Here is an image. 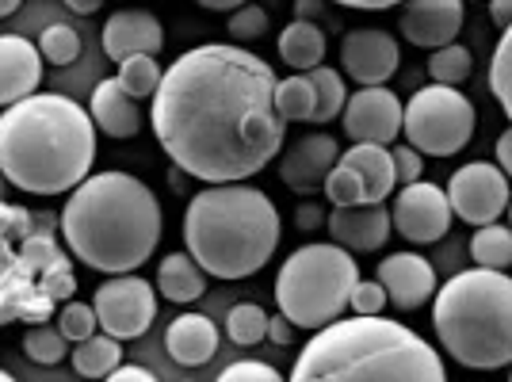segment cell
Listing matches in <instances>:
<instances>
[{"label": "cell", "mask_w": 512, "mask_h": 382, "mask_svg": "<svg viewBox=\"0 0 512 382\" xmlns=\"http://www.w3.org/2000/svg\"><path fill=\"white\" fill-rule=\"evenodd\" d=\"M39 54H43V62L50 65H69L77 62V54H81V35L69 27V23H50L43 35H39Z\"/></svg>", "instance_id": "33"}, {"label": "cell", "mask_w": 512, "mask_h": 382, "mask_svg": "<svg viewBox=\"0 0 512 382\" xmlns=\"http://www.w3.org/2000/svg\"><path fill=\"white\" fill-rule=\"evenodd\" d=\"M65 8H73L77 16H92V12H100L104 8V0H62Z\"/></svg>", "instance_id": "48"}, {"label": "cell", "mask_w": 512, "mask_h": 382, "mask_svg": "<svg viewBox=\"0 0 512 382\" xmlns=\"http://www.w3.org/2000/svg\"><path fill=\"white\" fill-rule=\"evenodd\" d=\"M88 115H92L96 130H104L107 138H134V134L142 130L138 100H134L119 81H100V85L92 88Z\"/></svg>", "instance_id": "20"}, {"label": "cell", "mask_w": 512, "mask_h": 382, "mask_svg": "<svg viewBox=\"0 0 512 382\" xmlns=\"http://www.w3.org/2000/svg\"><path fill=\"white\" fill-rule=\"evenodd\" d=\"M444 191H448L451 214L470 226H490L512 203L509 176L490 161H470L463 169H455Z\"/></svg>", "instance_id": "10"}, {"label": "cell", "mask_w": 512, "mask_h": 382, "mask_svg": "<svg viewBox=\"0 0 512 382\" xmlns=\"http://www.w3.org/2000/svg\"><path fill=\"white\" fill-rule=\"evenodd\" d=\"M463 4H467V0H463Z\"/></svg>", "instance_id": "56"}, {"label": "cell", "mask_w": 512, "mask_h": 382, "mask_svg": "<svg viewBox=\"0 0 512 382\" xmlns=\"http://www.w3.org/2000/svg\"><path fill=\"white\" fill-rule=\"evenodd\" d=\"M509 214H512V203H509Z\"/></svg>", "instance_id": "53"}, {"label": "cell", "mask_w": 512, "mask_h": 382, "mask_svg": "<svg viewBox=\"0 0 512 382\" xmlns=\"http://www.w3.org/2000/svg\"><path fill=\"white\" fill-rule=\"evenodd\" d=\"M104 382H157V375L146 371V367H138V363H119Z\"/></svg>", "instance_id": "41"}, {"label": "cell", "mask_w": 512, "mask_h": 382, "mask_svg": "<svg viewBox=\"0 0 512 382\" xmlns=\"http://www.w3.org/2000/svg\"><path fill=\"white\" fill-rule=\"evenodd\" d=\"M276 203L253 184H207L184 207V245L214 279L256 276L279 245Z\"/></svg>", "instance_id": "5"}, {"label": "cell", "mask_w": 512, "mask_h": 382, "mask_svg": "<svg viewBox=\"0 0 512 382\" xmlns=\"http://www.w3.org/2000/svg\"><path fill=\"white\" fill-rule=\"evenodd\" d=\"M463 20H467L463 0H406L398 31H402L413 46L440 50V46H451L459 39Z\"/></svg>", "instance_id": "15"}, {"label": "cell", "mask_w": 512, "mask_h": 382, "mask_svg": "<svg viewBox=\"0 0 512 382\" xmlns=\"http://www.w3.org/2000/svg\"><path fill=\"white\" fill-rule=\"evenodd\" d=\"M509 382H512V375H509Z\"/></svg>", "instance_id": "55"}, {"label": "cell", "mask_w": 512, "mask_h": 382, "mask_svg": "<svg viewBox=\"0 0 512 382\" xmlns=\"http://www.w3.org/2000/svg\"><path fill=\"white\" fill-rule=\"evenodd\" d=\"M306 81L314 85V123H333L348 104V88H344L341 69L318 65L306 73Z\"/></svg>", "instance_id": "27"}, {"label": "cell", "mask_w": 512, "mask_h": 382, "mask_svg": "<svg viewBox=\"0 0 512 382\" xmlns=\"http://www.w3.org/2000/svg\"><path fill=\"white\" fill-rule=\"evenodd\" d=\"M379 283L394 310H421L436 295V268L421 253H390L379 260Z\"/></svg>", "instance_id": "16"}, {"label": "cell", "mask_w": 512, "mask_h": 382, "mask_svg": "<svg viewBox=\"0 0 512 382\" xmlns=\"http://www.w3.org/2000/svg\"><path fill=\"white\" fill-rule=\"evenodd\" d=\"M279 58L291 65V69H318L325 62V31L318 23L295 20L279 31Z\"/></svg>", "instance_id": "24"}, {"label": "cell", "mask_w": 512, "mask_h": 382, "mask_svg": "<svg viewBox=\"0 0 512 382\" xmlns=\"http://www.w3.org/2000/svg\"><path fill=\"white\" fill-rule=\"evenodd\" d=\"M188 382H195V379H188Z\"/></svg>", "instance_id": "54"}, {"label": "cell", "mask_w": 512, "mask_h": 382, "mask_svg": "<svg viewBox=\"0 0 512 382\" xmlns=\"http://www.w3.org/2000/svg\"><path fill=\"white\" fill-rule=\"evenodd\" d=\"M214 382H287L279 375L272 363H260V360H237L230 363L222 375Z\"/></svg>", "instance_id": "39"}, {"label": "cell", "mask_w": 512, "mask_h": 382, "mask_svg": "<svg viewBox=\"0 0 512 382\" xmlns=\"http://www.w3.org/2000/svg\"><path fill=\"white\" fill-rule=\"evenodd\" d=\"M321 191H325V199H329L333 207H360V203H367L360 176L352 169H344V165H337V169L325 176Z\"/></svg>", "instance_id": "35"}, {"label": "cell", "mask_w": 512, "mask_h": 382, "mask_svg": "<svg viewBox=\"0 0 512 382\" xmlns=\"http://www.w3.org/2000/svg\"><path fill=\"white\" fill-rule=\"evenodd\" d=\"M386 291L379 279H363L352 287V295H348V306H352V314H360V318H375V314H383L386 310Z\"/></svg>", "instance_id": "38"}, {"label": "cell", "mask_w": 512, "mask_h": 382, "mask_svg": "<svg viewBox=\"0 0 512 382\" xmlns=\"http://www.w3.org/2000/svg\"><path fill=\"white\" fill-rule=\"evenodd\" d=\"M287 382H448V367L409 325L356 314L306 340Z\"/></svg>", "instance_id": "4"}, {"label": "cell", "mask_w": 512, "mask_h": 382, "mask_svg": "<svg viewBox=\"0 0 512 382\" xmlns=\"http://www.w3.org/2000/svg\"><path fill=\"white\" fill-rule=\"evenodd\" d=\"M344 169H352L360 176L363 184V195H367V203H383L390 191L398 188V180H394V157H390V146H371V142H356V146L341 153Z\"/></svg>", "instance_id": "22"}, {"label": "cell", "mask_w": 512, "mask_h": 382, "mask_svg": "<svg viewBox=\"0 0 512 382\" xmlns=\"http://www.w3.org/2000/svg\"><path fill=\"white\" fill-rule=\"evenodd\" d=\"M119 363H123V344L107 333H96L73 348V371L81 379H107Z\"/></svg>", "instance_id": "25"}, {"label": "cell", "mask_w": 512, "mask_h": 382, "mask_svg": "<svg viewBox=\"0 0 512 382\" xmlns=\"http://www.w3.org/2000/svg\"><path fill=\"white\" fill-rule=\"evenodd\" d=\"M402 100L386 85L360 88L348 96L341 111V123L352 142H371V146H394L402 134Z\"/></svg>", "instance_id": "12"}, {"label": "cell", "mask_w": 512, "mask_h": 382, "mask_svg": "<svg viewBox=\"0 0 512 382\" xmlns=\"http://www.w3.org/2000/svg\"><path fill=\"white\" fill-rule=\"evenodd\" d=\"M157 291L176 306H188L207 291V272L195 264L192 253H169L157 268Z\"/></svg>", "instance_id": "23"}, {"label": "cell", "mask_w": 512, "mask_h": 382, "mask_svg": "<svg viewBox=\"0 0 512 382\" xmlns=\"http://www.w3.org/2000/svg\"><path fill=\"white\" fill-rule=\"evenodd\" d=\"M96 123L58 92H35L0 111V172L27 195H62L92 176Z\"/></svg>", "instance_id": "3"}, {"label": "cell", "mask_w": 512, "mask_h": 382, "mask_svg": "<svg viewBox=\"0 0 512 382\" xmlns=\"http://www.w3.org/2000/svg\"><path fill=\"white\" fill-rule=\"evenodd\" d=\"M325 230L333 245L348 253H379L386 237L394 234V222L383 203H360V207H333V214L325 218Z\"/></svg>", "instance_id": "17"}, {"label": "cell", "mask_w": 512, "mask_h": 382, "mask_svg": "<svg viewBox=\"0 0 512 382\" xmlns=\"http://www.w3.org/2000/svg\"><path fill=\"white\" fill-rule=\"evenodd\" d=\"M268 23L272 20H268V12L260 4H245V8L230 12L226 31H230V39H237V43H253V39H260L268 31Z\"/></svg>", "instance_id": "37"}, {"label": "cell", "mask_w": 512, "mask_h": 382, "mask_svg": "<svg viewBox=\"0 0 512 382\" xmlns=\"http://www.w3.org/2000/svg\"><path fill=\"white\" fill-rule=\"evenodd\" d=\"M402 62L398 39H390L379 27H356L348 31L341 43V69L356 81L360 88L386 85Z\"/></svg>", "instance_id": "13"}, {"label": "cell", "mask_w": 512, "mask_h": 382, "mask_svg": "<svg viewBox=\"0 0 512 382\" xmlns=\"http://www.w3.org/2000/svg\"><path fill=\"white\" fill-rule=\"evenodd\" d=\"M226 337L241 344V348H253L260 340L268 337V314H264V306H256V302H237L234 310H230V318H226Z\"/></svg>", "instance_id": "31"}, {"label": "cell", "mask_w": 512, "mask_h": 382, "mask_svg": "<svg viewBox=\"0 0 512 382\" xmlns=\"http://www.w3.org/2000/svg\"><path fill=\"white\" fill-rule=\"evenodd\" d=\"M43 85V54L31 39L0 35V111L35 96Z\"/></svg>", "instance_id": "19"}, {"label": "cell", "mask_w": 512, "mask_h": 382, "mask_svg": "<svg viewBox=\"0 0 512 382\" xmlns=\"http://www.w3.org/2000/svg\"><path fill=\"white\" fill-rule=\"evenodd\" d=\"M0 382H16V379H12V375H8V371H4V367H0Z\"/></svg>", "instance_id": "52"}, {"label": "cell", "mask_w": 512, "mask_h": 382, "mask_svg": "<svg viewBox=\"0 0 512 382\" xmlns=\"http://www.w3.org/2000/svg\"><path fill=\"white\" fill-rule=\"evenodd\" d=\"M295 12H299V20L314 23V16L321 12V0H295Z\"/></svg>", "instance_id": "49"}, {"label": "cell", "mask_w": 512, "mask_h": 382, "mask_svg": "<svg viewBox=\"0 0 512 382\" xmlns=\"http://www.w3.org/2000/svg\"><path fill=\"white\" fill-rule=\"evenodd\" d=\"M4 191H8V180H4V172H0V203H4Z\"/></svg>", "instance_id": "51"}, {"label": "cell", "mask_w": 512, "mask_h": 382, "mask_svg": "<svg viewBox=\"0 0 512 382\" xmlns=\"http://www.w3.org/2000/svg\"><path fill=\"white\" fill-rule=\"evenodd\" d=\"M165 46V27L153 12L142 8H119L104 23V54L111 62H127L134 54H153Z\"/></svg>", "instance_id": "18"}, {"label": "cell", "mask_w": 512, "mask_h": 382, "mask_svg": "<svg viewBox=\"0 0 512 382\" xmlns=\"http://www.w3.org/2000/svg\"><path fill=\"white\" fill-rule=\"evenodd\" d=\"M356 283H360V264L348 249L333 241L302 245L279 268L276 306L295 329L318 333L325 325L341 321Z\"/></svg>", "instance_id": "7"}, {"label": "cell", "mask_w": 512, "mask_h": 382, "mask_svg": "<svg viewBox=\"0 0 512 382\" xmlns=\"http://www.w3.org/2000/svg\"><path fill=\"white\" fill-rule=\"evenodd\" d=\"M165 348L180 367H203L218 352V329L203 314H180L165 333Z\"/></svg>", "instance_id": "21"}, {"label": "cell", "mask_w": 512, "mask_h": 382, "mask_svg": "<svg viewBox=\"0 0 512 382\" xmlns=\"http://www.w3.org/2000/svg\"><path fill=\"white\" fill-rule=\"evenodd\" d=\"M161 77H165V69L157 65L153 54H134L127 62H119V77H115V81L127 88L134 100H146V96L157 92Z\"/></svg>", "instance_id": "29"}, {"label": "cell", "mask_w": 512, "mask_h": 382, "mask_svg": "<svg viewBox=\"0 0 512 382\" xmlns=\"http://www.w3.org/2000/svg\"><path fill=\"white\" fill-rule=\"evenodd\" d=\"M493 153H497V169L505 172L512 180V127L501 130V138H497V146H493Z\"/></svg>", "instance_id": "42"}, {"label": "cell", "mask_w": 512, "mask_h": 382, "mask_svg": "<svg viewBox=\"0 0 512 382\" xmlns=\"http://www.w3.org/2000/svg\"><path fill=\"white\" fill-rule=\"evenodd\" d=\"M161 203L130 172H92L69 191L62 237L85 268L104 276L138 272L161 245Z\"/></svg>", "instance_id": "2"}, {"label": "cell", "mask_w": 512, "mask_h": 382, "mask_svg": "<svg viewBox=\"0 0 512 382\" xmlns=\"http://www.w3.org/2000/svg\"><path fill=\"white\" fill-rule=\"evenodd\" d=\"M276 85V69L245 46L184 50L153 92V134L180 172L203 184H241L283 149Z\"/></svg>", "instance_id": "1"}, {"label": "cell", "mask_w": 512, "mask_h": 382, "mask_svg": "<svg viewBox=\"0 0 512 382\" xmlns=\"http://www.w3.org/2000/svg\"><path fill=\"white\" fill-rule=\"evenodd\" d=\"M490 92L512 123V23L501 31V43L490 58Z\"/></svg>", "instance_id": "32"}, {"label": "cell", "mask_w": 512, "mask_h": 382, "mask_svg": "<svg viewBox=\"0 0 512 382\" xmlns=\"http://www.w3.org/2000/svg\"><path fill=\"white\" fill-rule=\"evenodd\" d=\"M390 157H394V180H398V188L417 184L425 176V157L409 146V142L406 146H390Z\"/></svg>", "instance_id": "40"}, {"label": "cell", "mask_w": 512, "mask_h": 382, "mask_svg": "<svg viewBox=\"0 0 512 382\" xmlns=\"http://www.w3.org/2000/svg\"><path fill=\"white\" fill-rule=\"evenodd\" d=\"M276 111L283 123H314V85L306 81V73L279 81Z\"/></svg>", "instance_id": "28"}, {"label": "cell", "mask_w": 512, "mask_h": 382, "mask_svg": "<svg viewBox=\"0 0 512 382\" xmlns=\"http://www.w3.org/2000/svg\"><path fill=\"white\" fill-rule=\"evenodd\" d=\"M23 352L31 363H43V367H54L69 356V340L62 337V329H50V325H35L27 337H23Z\"/></svg>", "instance_id": "34"}, {"label": "cell", "mask_w": 512, "mask_h": 382, "mask_svg": "<svg viewBox=\"0 0 512 382\" xmlns=\"http://www.w3.org/2000/svg\"><path fill=\"white\" fill-rule=\"evenodd\" d=\"M474 104L459 88L425 85L402 107V134L421 157H455L474 138Z\"/></svg>", "instance_id": "8"}, {"label": "cell", "mask_w": 512, "mask_h": 382, "mask_svg": "<svg viewBox=\"0 0 512 382\" xmlns=\"http://www.w3.org/2000/svg\"><path fill=\"white\" fill-rule=\"evenodd\" d=\"M470 256L478 268H490V272H509L512 268V230L501 222L490 226H478L470 237Z\"/></svg>", "instance_id": "26"}, {"label": "cell", "mask_w": 512, "mask_h": 382, "mask_svg": "<svg viewBox=\"0 0 512 382\" xmlns=\"http://www.w3.org/2000/svg\"><path fill=\"white\" fill-rule=\"evenodd\" d=\"M390 222H394V234H402L413 245H432V241L448 237L451 222H455L448 191H440V184H428V180L398 188Z\"/></svg>", "instance_id": "11"}, {"label": "cell", "mask_w": 512, "mask_h": 382, "mask_svg": "<svg viewBox=\"0 0 512 382\" xmlns=\"http://www.w3.org/2000/svg\"><path fill=\"white\" fill-rule=\"evenodd\" d=\"M432 329L455 363L501 371L512 363V279L490 268L451 276L432 302Z\"/></svg>", "instance_id": "6"}, {"label": "cell", "mask_w": 512, "mask_h": 382, "mask_svg": "<svg viewBox=\"0 0 512 382\" xmlns=\"http://www.w3.org/2000/svg\"><path fill=\"white\" fill-rule=\"evenodd\" d=\"M291 329H295V325L283 318V314L268 318V340H272V344H283V348H287V344H291Z\"/></svg>", "instance_id": "44"}, {"label": "cell", "mask_w": 512, "mask_h": 382, "mask_svg": "<svg viewBox=\"0 0 512 382\" xmlns=\"http://www.w3.org/2000/svg\"><path fill=\"white\" fill-rule=\"evenodd\" d=\"M337 161H341L337 138L325 134V130H306L302 138H295L291 146L283 149V157H279V180L291 191L310 195V191H318L325 184L329 172L337 169Z\"/></svg>", "instance_id": "14"}, {"label": "cell", "mask_w": 512, "mask_h": 382, "mask_svg": "<svg viewBox=\"0 0 512 382\" xmlns=\"http://www.w3.org/2000/svg\"><path fill=\"white\" fill-rule=\"evenodd\" d=\"M490 20L505 31L512 23V0H490Z\"/></svg>", "instance_id": "46"}, {"label": "cell", "mask_w": 512, "mask_h": 382, "mask_svg": "<svg viewBox=\"0 0 512 382\" xmlns=\"http://www.w3.org/2000/svg\"><path fill=\"white\" fill-rule=\"evenodd\" d=\"M199 8H207V12H237V8H245V4H253V0H195Z\"/></svg>", "instance_id": "47"}, {"label": "cell", "mask_w": 512, "mask_h": 382, "mask_svg": "<svg viewBox=\"0 0 512 382\" xmlns=\"http://www.w3.org/2000/svg\"><path fill=\"white\" fill-rule=\"evenodd\" d=\"M470 50L459 43L451 46H440V50H432V58H428V73H432V85H448V88H459L463 81L470 77Z\"/></svg>", "instance_id": "30"}, {"label": "cell", "mask_w": 512, "mask_h": 382, "mask_svg": "<svg viewBox=\"0 0 512 382\" xmlns=\"http://www.w3.org/2000/svg\"><path fill=\"white\" fill-rule=\"evenodd\" d=\"M96 321L107 337L115 340H138L157 318V291L142 276H115L100 283L92 298Z\"/></svg>", "instance_id": "9"}, {"label": "cell", "mask_w": 512, "mask_h": 382, "mask_svg": "<svg viewBox=\"0 0 512 382\" xmlns=\"http://www.w3.org/2000/svg\"><path fill=\"white\" fill-rule=\"evenodd\" d=\"M20 4H23V0H0V20H4V16H12Z\"/></svg>", "instance_id": "50"}, {"label": "cell", "mask_w": 512, "mask_h": 382, "mask_svg": "<svg viewBox=\"0 0 512 382\" xmlns=\"http://www.w3.org/2000/svg\"><path fill=\"white\" fill-rule=\"evenodd\" d=\"M96 310L85 306V302H65L62 314H58V329H62L65 340H73V344H81V340L96 337Z\"/></svg>", "instance_id": "36"}, {"label": "cell", "mask_w": 512, "mask_h": 382, "mask_svg": "<svg viewBox=\"0 0 512 382\" xmlns=\"http://www.w3.org/2000/svg\"><path fill=\"white\" fill-rule=\"evenodd\" d=\"M295 218H299V230H318V226H325V214H321V207H310V203H302Z\"/></svg>", "instance_id": "45"}, {"label": "cell", "mask_w": 512, "mask_h": 382, "mask_svg": "<svg viewBox=\"0 0 512 382\" xmlns=\"http://www.w3.org/2000/svg\"><path fill=\"white\" fill-rule=\"evenodd\" d=\"M341 8H356V12H386V8H398L406 0H333Z\"/></svg>", "instance_id": "43"}]
</instances>
